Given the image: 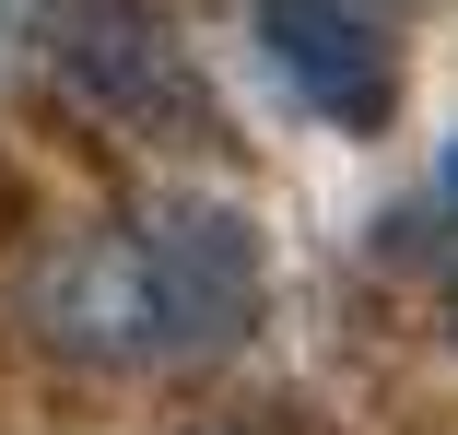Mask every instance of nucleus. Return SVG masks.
I'll return each instance as SVG.
<instances>
[{"mask_svg": "<svg viewBox=\"0 0 458 435\" xmlns=\"http://www.w3.org/2000/svg\"><path fill=\"white\" fill-rule=\"evenodd\" d=\"M270 71L329 118V130H377L400 107V47L377 24V0H259Z\"/></svg>", "mask_w": 458, "mask_h": 435, "instance_id": "7ed1b4c3", "label": "nucleus"}, {"mask_svg": "<svg viewBox=\"0 0 458 435\" xmlns=\"http://www.w3.org/2000/svg\"><path fill=\"white\" fill-rule=\"evenodd\" d=\"M259 294H270L259 224L235 200L165 189L153 212L95 224L71 259H47L36 329L71 365H200V354L259 329Z\"/></svg>", "mask_w": 458, "mask_h": 435, "instance_id": "f257e3e1", "label": "nucleus"}, {"mask_svg": "<svg viewBox=\"0 0 458 435\" xmlns=\"http://www.w3.org/2000/svg\"><path fill=\"white\" fill-rule=\"evenodd\" d=\"M36 59L106 130H141V141H200L212 130V82H200V59H189L165 0H47Z\"/></svg>", "mask_w": 458, "mask_h": 435, "instance_id": "f03ea898", "label": "nucleus"}]
</instances>
